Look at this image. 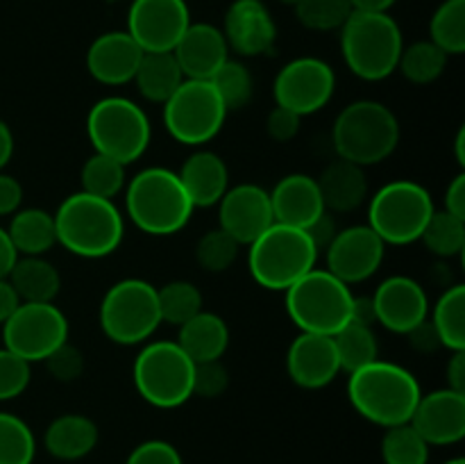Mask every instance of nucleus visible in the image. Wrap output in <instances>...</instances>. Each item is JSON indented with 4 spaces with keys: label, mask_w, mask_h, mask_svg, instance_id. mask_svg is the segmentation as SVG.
I'll return each instance as SVG.
<instances>
[{
    "label": "nucleus",
    "mask_w": 465,
    "mask_h": 464,
    "mask_svg": "<svg viewBox=\"0 0 465 464\" xmlns=\"http://www.w3.org/2000/svg\"><path fill=\"white\" fill-rule=\"evenodd\" d=\"M422 389L418 378L400 364L375 362L350 373L348 398L357 414L381 428L409 423Z\"/></svg>",
    "instance_id": "1"
},
{
    "label": "nucleus",
    "mask_w": 465,
    "mask_h": 464,
    "mask_svg": "<svg viewBox=\"0 0 465 464\" xmlns=\"http://www.w3.org/2000/svg\"><path fill=\"white\" fill-rule=\"evenodd\" d=\"M53 217L57 244L77 257H107L116 253L125 237V218L114 200L98 198L86 191L68 196Z\"/></svg>",
    "instance_id": "2"
},
{
    "label": "nucleus",
    "mask_w": 465,
    "mask_h": 464,
    "mask_svg": "<svg viewBox=\"0 0 465 464\" xmlns=\"http://www.w3.org/2000/svg\"><path fill=\"white\" fill-rule=\"evenodd\" d=\"M125 209L141 232L150 237H171L184 230L195 207L175 171L148 166L127 185Z\"/></svg>",
    "instance_id": "3"
},
{
    "label": "nucleus",
    "mask_w": 465,
    "mask_h": 464,
    "mask_svg": "<svg viewBox=\"0 0 465 464\" xmlns=\"http://www.w3.org/2000/svg\"><path fill=\"white\" fill-rule=\"evenodd\" d=\"M331 144L341 159H348L357 166L384 162L400 144L398 116L384 103L354 100L336 116Z\"/></svg>",
    "instance_id": "4"
},
{
    "label": "nucleus",
    "mask_w": 465,
    "mask_h": 464,
    "mask_svg": "<svg viewBox=\"0 0 465 464\" xmlns=\"http://www.w3.org/2000/svg\"><path fill=\"white\" fill-rule=\"evenodd\" d=\"M402 48V30L389 12H352L341 27L345 64L366 82H380L393 76Z\"/></svg>",
    "instance_id": "5"
},
{
    "label": "nucleus",
    "mask_w": 465,
    "mask_h": 464,
    "mask_svg": "<svg viewBox=\"0 0 465 464\" xmlns=\"http://www.w3.org/2000/svg\"><path fill=\"white\" fill-rule=\"evenodd\" d=\"M318 255L321 250L307 230L272 223L250 244L248 267L259 287L286 291L293 282L316 268Z\"/></svg>",
    "instance_id": "6"
},
{
    "label": "nucleus",
    "mask_w": 465,
    "mask_h": 464,
    "mask_svg": "<svg viewBox=\"0 0 465 464\" xmlns=\"http://www.w3.org/2000/svg\"><path fill=\"white\" fill-rule=\"evenodd\" d=\"M286 312L300 332L334 337L352 321V287L327 268H312L284 291Z\"/></svg>",
    "instance_id": "7"
},
{
    "label": "nucleus",
    "mask_w": 465,
    "mask_h": 464,
    "mask_svg": "<svg viewBox=\"0 0 465 464\" xmlns=\"http://www.w3.org/2000/svg\"><path fill=\"white\" fill-rule=\"evenodd\" d=\"M193 359L171 339L143 344L132 367L139 396L159 409L180 408L193 396Z\"/></svg>",
    "instance_id": "8"
},
{
    "label": "nucleus",
    "mask_w": 465,
    "mask_h": 464,
    "mask_svg": "<svg viewBox=\"0 0 465 464\" xmlns=\"http://www.w3.org/2000/svg\"><path fill=\"white\" fill-rule=\"evenodd\" d=\"M86 135L95 153L127 166L148 150L153 130L141 105L123 96H107L89 109Z\"/></svg>",
    "instance_id": "9"
},
{
    "label": "nucleus",
    "mask_w": 465,
    "mask_h": 464,
    "mask_svg": "<svg viewBox=\"0 0 465 464\" xmlns=\"http://www.w3.org/2000/svg\"><path fill=\"white\" fill-rule=\"evenodd\" d=\"M162 326L157 287L141 277H125L107 289L100 303V328L121 346L145 344Z\"/></svg>",
    "instance_id": "10"
},
{
    "label": "nucleus",
    "mask_w": 465,
    "mask_h": 464,
    "mask_svg": "<svg viewBox=\"0 0 465 464\" xmlns=\"http://www.w3.org/2000/svg\"><path fill=\"white\" fill-rule=\"evenodd\" d=\"M434 212V200L425 187L411 180H393L371 198L368 226L384 244L407 246L420 241Z\"/></svg>",
    "instance_id": "11"
},
{
    "label": "nucleus",
    "mask_w": 465,
    "mask_h": 464,
    "mask_svg": "<svg viewBox=\"0 0 465 464\" xmlns=\"http://www.w3.org/2000/svg\"><path fill=\"white\" fill-rule=\"evenodd\" d=\"M227 109L209 80H184L163 103V126L184 146H204L223 130Z\"/></svg>",
    "instance_id": "12"
},
{
    "label": "nucleus",
    "mask_w": 465,
    "mask_h": 464,
    "mask_svg": "<svg viewBox=\"0 0 465 464\" xmlns=\"http://www.w3.org/2000/svg\"><path fill=\"white\" fill-rule=\"evenodd\" d=\"M68 318L54 303H21L3 323L5 348L25 362H44L68 341Z\"/></svg>",
    "instance_id": "13"
},
{
    "label": "nucleus",
    "mask_w": 465,
    "mask_h": 464,
    "mask_svg": "<svg viewBox=\"0 0 465 464\" xmlns=\"http://www.w3.org/2000/svg\"><path fill=\"white\" fill-rule=\"evenodd\" d=\"M336 89L334 68L318 57L291 59L275 77V105L291 109L298 116H309L325 107Z\"/></svg>",
    "instance_id": "14"
},
{
    "label": "nucleus",
    "mask_w": 465,
    "mask_h": 464,
    "mask_svg": "<svg viewBox=\"0 0 465 464\" xmlns=\"http://www.w3.org/2000/svg\"><path fill=\"white\" fill-rule=\"evenodd\" d=\"M191 25L186 0H132L127 35L143 53H171Z\"/></svg>",
    "instance_id": "15"
},
{
    "label": "nucleus",
    "mask_w": 465,
    "mask_h": 464,
    "mask_svg": "<svg viewBox=\"0 0 465 464\" xmlns=\"http://www.w3.org/2000/svg\"><path fill=\"white\" fill-rule=\"evenodd\" d=\"M386 244L371 226H350L336 232L327 244V271L334 273L345 285H359L380 271L384 262Z\"/></svg>",
    "instance_id": "16"
},
{
    "label": "nucleus",
    "mask_w": 465,
    "mask_h": 464,
    "mask_svg": "<svg viewBox=\"0 0 465 464\" xmlns=\"http://www.w3.org/2000/svg\"><path fill=\"white\" fill-rule=\"evenodd\" d=\"M218 223L241 246H250L275 223L271 191L252 182L230 187L218 200Z\"/></svg>",
    "instance_id": "17"
},
{
    "label": "nucleus",
    "mask_w": 465,
    "mask_h": 464,
    "mask_svg": "<svg viewBox=\"0 0 465 464\" xmlns=\"http://www.w3.org/2000/svg\"><path fill=\"white\" fill-rule=\"evenodd\" d=\"M375 323L395 335H409L430 317V300L418 280L409 276H391L372 296Z\"/></svg>",
    "instance_id": "18"
},
{
    "label": "nucleus",
    "mask_w": 465,
    "mask_h": 464,
    "mask_svg": "<svg viewBox=\"0 0 465 464\" xmlns=\"http://www.w3.org/2000/svg\"><path fill=\"white\" fill-rule=\"evenodd\" d=\"M409 423L430 446L459 444L465 437V394L450 387L422 394Z\"/></svg>",
    "instance_id": "19"
},
{
    "label": "nucleus",
    "mask_w": 465,
    "mask_h": 464,
    "mask_svg": "<svg viewBox=\"0 0 465 464\" xmlns=\"http://www.w3.org/2000/svg\"><path fill=\"white\" fill-rule=\"evenodd\" d=\"M286 371L302 389H322L331 385L341 373L334 337L300 332L286 353Z\"/></svg>",
    "instance_id": "20"
},
{
    "label": "nucleus",
    "mask_w": 465,
    "mask_h": 464,
    "mask_svg": "<svg viewBox=\"0 0 465 464\" xmlns=\"http://www.w3.org/2000/svg\"><path fill=\"white\" fill-rule=\"evenodd\" d=\"M227 48L241 57H259L271 53L277 41V25L262 0H234L225 12L223 25Z\"/></svg>",
    "instance_id": "21"
},
{
    "label": "nucleus",
    "mask_w": 465,
    "mask_h": 464,
    "mask_svg": "<svg viewBox=\"0 0 465 464\" xmlns=\"http://www.w3.org/2000/svg\"><path fill=\"white\" fill-rule=\"evenodd\" d=\"M143 50L127 35V30H112L94 39L86 50V68L100 85L121 86L134 80Z\"/></svg>",
    "instance_id": "22"
},
{
    "label": "nucleus",
    "mask_w": 465,
    "mask_h": 464,
    "mask_svg": "<svg viewBox=\"0 0 465 464\" xmlns=\"http://www.w3.org/2000/svg\"><path fill=\"white\" fill-rule=\"evenodd\" d=\"M186 80H212L230 59L225 35L212 23H191L173 48Z\"/></svg>",
    "instance_id": "23"
},
{
    "label": "nucleus",
    "mask_w": 465,
    "mask_h": 464,
    "mask_svg": "<svg viewBox=\"0 0 465 464\" xmlns=\"http://www.w3.org/2000/svg\"><path fill=\"white\" fill-rule=\"evenodd\" d=\"M275 223L309 230L322 214H327L316 177L307 173L284 176L271 191Z\"/></svg>",
    "instance_id": "24"
},
{
    "label": "nucleus",
    "mask_w": 465,
    "mask_h": 464,
    "mask_svg": "<svg viewBox=\"0 0 465 464\" xmlns=\"http://www.w3.org/2000/svg\"><path fill=\"white\" fill-rule=\"evenodd\" d=\"M193 207H212L230 189V168L213 150H195L177 171Z\"/></svg>",
    "instance_id": "25"
},
{
    "label": "nucleus",
    "mask_w": 465,
    "mask_h": 464,
    "mask_svg": "<svg viewBox=\"0 0 465 464\" xmlns=\"http://www.w3.org/2000/svg\"><path fill=\"white\" fill-rule=\"evenodd\" d=\"M316 182L327 212L350 214L361 207L368 198V180L363 166H357L348 159L339 157L327 164Z\"/></svg>",
    "instance_id": "26"
},
{
    "label": "nucleus",
    "mask_w": 465,
    "mask_h": 464,
    "mask_svg": "<svg viewBox=\"0 0 465 464\" xmlns=\"http://www.w3.org/2000/svg\"><path fill=\"white\" fill-rule=\"evenodd\" d=\"M44 444L53 458L75 462L95 449L98 426L84 414H62L45 428Z\"/></svg>",
    "instance_id": "27"
},
{
    "label": "nucleus",
    "mask_w": 465,
    "mask_h": 464,
    "mask_svg": "<svg viewBox=\"0 0 465 464\" xmlns=\"http://www.w3.org/2000/svg\"><path fill=\"white\" fill-rule=\"evenodd\" d=\"M177 346L195 364L213 362V359H221L225 355L227 346H230V328L218 314L203 309L193 318L182 323Z\"/></svg>",
    "instance_id": "28"
},
{
    "label": "nucleus",
    "mask_w": 465,
    "mask_h": 464,
    "mask_svg": "<svg viewBox=\"0 0 465 464\" xmlns=\"http://www.w3.org/2000/svg\"><path fill=\"white\" fill-rule=\"evenodd\" d=\"M7 280L21 303H53L62 287L59 271L44 255H18Z\"/></svg>",
    "instance_id": "29"
},
{
    "label": "nucleus",
    "mask_w": 465,
    "mask_h": 464,
    "mask_svg": "<svg viewBox=\"0 0 465 464\" xmlns=\"http://www.w3.org/2000/svg\"><path fill=\"white\" fill-rule=\"evenodd\" d=\"M184 80V73L171 50V53H143L132 82L145 100L163 105Z\"/></svg>",
    "instance_id": "30"
},
{
    "label": "nucleus",
    "mask_w": 465,
    "mask_h": 464,
    "mask_svg": "<svg viewBox=\"0 0 465 464\" xmlns=\"http://www.w3.org/2000/svg\"><path fill=\"white\" fill-rule=\"evenodd\" d=\"M7 235L18 255H44L57 244L54 217L41 207L14 212Z\"/></svg>",
    "instance_id": "31"
},
{
    "label": "nucleus",
    "mask_w": 465,
    "mask_h": 464,
    "mask_svg": "<svg viewBox=\"0 0 465 464\" xmlns=\"http://www.w3.org/2000/svg\"><path fill=\"white\" fill-rule=\"evenodd\" d=\"M430 323L440 346L450 348L452 353L465 350V285L450 287L436 300Z\"/></svg>",
    "instance_id": "32"
},
{
    "label": "nucleus",
    "mask_w": 465,
    "mask_h": 464,
    "mask_svg": "<svg viewBox=\"0 0 465 464\" xmlns=\"http://www.w3.org/2000/svg\"><path fill=\"white\" fill-rule=\"evenodd\" d=\"M334 344L341 359V371L352 373L357 371V368L380 359L377 335L375 330H372V326H366V323H345V326L334 335Z\"/></svg>",
    "instance_id": "33"
},
{
    "label": "nucleus",
    "mask_w": 465,
    "mask_h": 464,
    "mask_svg": "<svg viewBox=\"0 0 465 464\" xmlns=\"http://www.w3.org/2000/svg\"><path fill=\"white\" fill-rule=\"evenodd\" d=\"M445 66H448V55L430 39L404 45L398 62V71L413 85H430L439 80Z\"/></svg>",
    "instance_id": "34"
},
{
    "label": "nucleus",
    "mask_w": 465,
    "mask_h": 464,
    "mask_svg": "<svg viewBox=\"0 0 465 464\" xmlns=\"http://www.w3.org/2000/svg\"><path fill=\"white\" fill-rule=\"evenodd\" d=\"M430 35L445 55L465 53V0H445L430 23Z\"/></svg>",
    "instance_id": "35"
},
{
    "label": "nucleus",
    "mask_w": 465,
    "mask_h": 464,
    "mask_svg": "<svg viewBox=\"0 0 465 464\" xmlns=\"http://www.w3.org/2000/svg\"><path fill=\"white\" fill-rule=\"evenodd\" d=\"M157 298L162 323H173V326L180 328L182 323L203 312V294L189 280L166 282L157 289Z\"/></svg>",
    "instance_id": "36"
},
{
    "label": "nucleus",
    "mask_w": 465,
    "mask_h": 464,
    "mask_svg": "<svg viewBox=\"0 0 465 464\" xmlns=\"http://www.w3.org/2000/svg\"><path fill=\"white\" fill-rule=\"evenodd\" d=\"M80 182L86 194L114 200L125 187V166L107 155L94 153L82 166Z\"/></svg>",
    "instance_id": "37"
},
{
    "label": "nucleus",
    "mask_w": 465,
    "mask_h": 464,
    "mask_svg": "<svg viewBox=\"0 0 465 464\" xmlns=\"http://www.w3.org/2000/svg\"><path fill=\"white\" fill-rule=\"evenodd\" d=\"M36 439L32 428L12 412H0V464H32Z\"/></svg>",
    "instance_id": "38"
},
{
    "label": "nucleus",
    "mask_w": 465,
    "mask_h": 464,
    "mask_svg": "<svg viewBox=\"0 0 465 464\" xmlns=\"http://www.w3.org/2000/svg\"><path fill=\"white\" fill-rule=\"evenodd\" d=\"M381 459L384 464H427L430 444L418 435L411 423L386 428L381 439Z\"/></svg>",
    "instance_id": "39"
},
{
    "label": "nucleus",
    "mask_w": 465,
    "mask_h": 464,
    "mask_svg": "<svg viewBox=\"0 0 465 464\" xmlns=\"http://www.w3.org/2000/svg\"><path fill=\"white\" fill-rule=\"evenodd\" d=\"M430 253L439 257H457L465 248V221L450 212H434L420 237Z\"/></svg>",
    "instance_id": "40"
},
{
    "label": "nucleus",
    "mask_w": 465,
    "mask_h": 464,
    "mask_svg": "<svg viewBox=\"0 0 465 464\" xmlns=\"http://www.w3.org/2000/svg\"><path fill=\"white\" fill-rule=\"evenodd\" d=\"M209 82L216 86L218 96H221L227 112H234V109L245 107V105L250 103V98H252V91H254L252 76H250L245 64H241L239 59H227Z\"/></svg>",
    "instance_id": "41"
},
{
    "label": "nucleus",
    "mask_w": 465,
    "mask_h": 464,
    "mask_svg": "<svg viewBox=\"0 0 465 464\" xmlns=\"http://www.w3.org/2000/svg\"><path fill=\"white\" fill-rule=\"evenodd\" d=\"M295 16L313 32L341 30L354 12L350 0H298Z\"/></svg>",
    "instance_id": "42"
},
{
    "label": "nucleus",
    "mask_w": 465,
    "mask_h": 464,
    "mask_svg": "<svg viewBox=\"0 0 465 464\" xmlns=\"http://www.w3.org/2000/svg\"><path fill=\"white\" fill-rule=\"evenodd\" d=\"M241 244L234 237L227 235L223 227H213V230L204 232L200 237L198 246H195V259L200 267L209 273H223L230 268L239 257Z\"/></svg>",
    "instance_id": "43"
},
{
    "label": "nucleus",
    "mask_w": 465,
    "mask_h": 464,
    "mask_svg": "<svg viewBox=\"0 0 465 464\" xmlns=\"http://www.w3.org/2000/svg\"><path fill=\"white\" fill-rule=\"evenodd\" d=\"M30 362L3 346L0 348V400H12L21 396L30 385Z\"/></svg>",
    "instance_id": "44"
},
{
    "label": "nucleus",
    "mask_w": 465,
    "mask_h": 464,
    "mask_svg": "<svg viewBox=\"0 0 465 464\" xmlns=\"http://www.w3.org/2000/svg\"><path fill=\"white\" fill-rule=\"evenodd\" d=\"M44 362L48 367L50 376L57 382H73L84 371V355H82V350L77 346L68 344V341L57 346Z\"/></svg>",
    "instance_id": "45"
},
{
    "label": "nucleus",
    "mask_w": 465,
    "mask_h": 464,
    "mask_svg": "<svg viewBox=\"0 0 465 464\" xmlns=\"http://www.w3.org/2000/svg\"><path fill=\"white\" fill-rule=\"evenodd\" d=\"M230 387V373L223 367L221 359L213 362H198L193 373V396L203 398H218Z\"/></svg>",
    "instance_id": "46"
},
{
    "label": "nucleus",
    "mask_w": 465,
    "mask_h": 464,
    "mask_svg": "<svg viewBox=\"0 0 465 464\" xmlns=\"http://www.w3.org/2000/svg\"><path fill=\"white\" fill-rule=\"evenodd\" d=\"M125 464H184L180 450L163 439H148L136 446Z\"/></svg>",
    "instance_id": "47"
},
{
    "label": "nucleus",
    "mask_w": 465,
    "mask_h": 464,
    "mask_svg": "<svg viewBox=\"0 0 465 464\" xmlns=\"http://www.w3.org/2000/svg\"><path fill=\"white\" fill-rule=\"evenodd\" d=\"M300 121H302V116H298L291 109L275 105L271 109V114H268L266 130L271 135V139H275L277 144H289V141H293L298 136Z\"/></svg>",
    "instance_id": "48"
},
{
    "label": "nucleus",
    "mask_w": 465,
    "mask_h": 464,
    "mask_svg": "<svg viewBox=\"0 0 465 464\" xmlns=\"http://www.w3.org/2000/svg\"><path fill=\"white\" fill-rule=\"evenodd\" d=\"M23 187L14 176L0 173V217H7L21 209Z\"/></svg>",
    "instance_id": "49"
},
{
    "label": "nucleus",
    "mask_w": 465,
    "mask_h": 464,
    "mask_svg": "<svg viewBox=\"0 0 465 464\" xmlns=\"http://www.w3.org/2000/svg\"><path fill=\"white\" fill-rule=\"evenodd\" d=\"M445 212L465 221V173L454 176V180L445 189Z\"/></svg>",
    "instance_id": "50"
},
{
    "label": "nucleus",
    "mask_w": 465,
    "mask_h": 464,
    "mask_svg": "<svg viewBox=\"0 0 465 464\" xmlns=\"http://www.w3.org/2000/svg\"><path fill=\"white\" fill-rule=\"evenodd\" d=\"M445 376H448L450 389L465 394V350H454L452 359L445 368Z\"/></svg>",
    "instance_id": "51"
},
{
    "label": "nucleus",
    "mask_w": 465,
    "mask_h": 464,
    "mask_svg": "<svg viewBox=\"0 0 465 464\" xmlns=\"http://www.w3.org/2000/svg\"><path fill=\"white\" fill-rule=\"evenodd\" d=\"M18 305H21V298L16 296L14 287L9 285L7 277H0V326L16 312Z\"/></svg>",
    "instance_id": "52"
},
{
    "label": "nucleus",
    "mask_w": 465,
    "mask_h": 464,
    "mask_svg": "<svg viewBox=\"0 0 465 464\" xmlns=\"http://www.w3.org/2000/svg\"><path fill=\"white\" fill-rule=\"evenodd\" d=\"M16 259H18V253H16V248H14L12 239H9L7 230H5V227H0V277L9 276V271L14 268Z\"/></svg>",
    "instance_id": "53"
},
{
    "label": "nucleus",
    "mask_w": 465,
    "mask_h": 464,
    "mask_svg": "<svg viewBox=\"0 0 465 464\" xmlns=\"http://www.w3.org/2000/svg\"><path fill=\"white\" fill-rule=\"evenodd\" d=\"M409 337H411L413 346H418V348H422V350H434L436 346H440L439 337H436L434 328H431L430 321L420 323V326H418L416 330L409 332Z\"/></svg>",
    "instance_id": "54"
},
{
    "label": "nucleus",
    "mask_w": 465,
    "mask_h": 464,
    "mask_svg": "<svg viewBox=\"0 0 465 464\" xmlns=\"http://www.w3.org/2000/svg\"><path fill=\"white\" fill-rule=\"evenodd\" d=\"M14 155V135L5 121H0V171L9 164Z\"/></svg>",
    "instance_id": "55"
},
{
    "label": "nucleus",
    "mask_w": 465,
    "mask_h": 464,
    "mask_svg": "<svg viewBox=\"0 0 465 464\" xmlns=\"http://www.w3.org/2000/svg\"><path fill=\"white\" fill-rule=\"evenodd\" d=\"M398 0H350L354 12H375V14H384L389 12Z\"/></svg>",
    "instance_id": "56"
},
{
    "label": "nucleus",
    "mask_w": 465,
    "mask_h": 464,
    "mask_svg": "<svg viewBox=\"0 0 465 464\" xmlns=\"http://www.w3.org/2000/svg\"><path fill=\"white\" fill-rule=\"evenodd\" d=\"M457 162L461 164V166H465V153H463V144H465V130L461 127V130H459V135H457Z\"/></svg>",
    "instance_id": "57"
},
{
    "label": "nucleus",
    "mask_w": 465,
    "mask_h": 464,
    "mask_svg": "<svg viewBox=\"0 0 465 464\" xmlns=\"http://www.w3.org/2000/svg\"><path fill=\"white\" fill-rule=\"evenodd\" d=\"M445 464H465V459L463 458H454V459H448Z\"/></svg>",
    "instance_id": "58"
},
{
    "label": "nucleus",
    "mask_w": 465,
    "mask_h": 464,
    "mask_svg": "<svg viewBox=\"0 0 465 464\" xmlns=\"http://www.w3.org/2000/svg\"><path fill=\"white\" fill-rule=\"evenodd\" d=\"M282 5H291V7H295V5H298V0H280Z\"/></svg>",
    "instance_id": "59"
}]
</instances>
